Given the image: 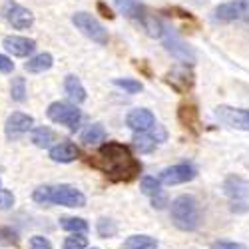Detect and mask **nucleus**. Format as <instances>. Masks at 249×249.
I'll use <instances>...</instances> for the list:
<instances>
[{
    "label": "nucleus",
    "instance_id": "33",
    "mask_svg": "<svg viewBox=\"0 0 249 249\" xmlns=\"http://www.w3.org/2000/svg\"><path fill=\"white\" fill-rule=\"evenodd\" d=\"M14 205V194L0 188V210H10Z\"/></svg>",
    "mask_w": 249,
    "mask_h": 249
},
{
    "label": "nucleus",
    "instance_id": "14",
    "mask_svg": "<svg viewBox=\"0 0 249 249\" xmlns=\"http://www.w3.org/2000/svg\"><path fill=\"white\" fill-rule=\"evenodd\" d=\"M165 82L178 92V94H185L190 92L194 86V72L188 66H178L172 72H168L165 76Z\"/></svg>",
    "mask_w": 249,
    "mask_h": 249
},
{
    "label": "nucleus",
    "instance_id": "11",
    "mask_svg": "<svg viewBox=\"0 0 249 249\" xmlns=\"http://www.w3.org/2000/svg\"><path fill=\"white\" fill-rule=\"evenodd\" d=\"M196 168L190 163H178L172 165V168H165L160 174V183L165 185H178V183H185V181H192L196 178Z\"/></svg>",
    "mask_w": 249,
    "mask_h": 249
},
{
    "label": "nucleus",
    "instance_id": "26",
    "mask_svg": "<svg viewBox=\"0 0 249 249\" xmlns=\"http://www.w3.org/2000/svg\"><path fill=\"white\" fill-rule=\"evenodd\" d=\"M114 86L122 88L126 94H140L143 90V84L140 80H134V78H116L114 80Z\"/></svg>",
    "mask_w": 249,
    "mask_h": 249
},
{
    "label": "nucleus",
    "instance_id": "38",
    "mask_svg": "<svg viewBox=\"0 0 249 249\" xmlns=\"http://www.w3.org/2000/svg\"><path fill=\"white\" fill-rule=\"evenodd\" d=\"M92 249H98V247H92Z\"/></svg>",
    "mask_w": 249,
    "mask_h": 249
},
{
    "label": "nucleus",
    "instance_id": "10",
    "mask_svg": "<svg viewBox=\"0 0 249 249\" xmlns=\"http://www.w3.org/2000/svg\"><path fill=\"white\" fill-rule=\"evenodd\" d=\"M2 18L16 30H26L34 24V14L18 2H6L2 6Z\"/></svg>",
    "mask_w": 249,
    "mask_h": 249
},
{
    "label": "nucleus",
    "instance_id": "30",
    "mask_svg": "<svg viewBox=\"0 0 249 249\" xmlns=\"http://www.w3.org/2000/svg\"><path fill=\"white\" fill-rule=\"evenodd\" d=\"M98 233L100 237H112L118 233V225L112 221V219H106V217H102L98 221Z\"/></svg>",
    "mask_w": 249,
    "mask_h": 249
},
{
    "label": "nucleus",
    "instance_id": "24",
    "mask_svg": "<svg viewBox=\"0 0 249 249\" xmlns=\"http://www.w3.org/2000/svg\"><path fill=\"white\" fill-rule=\"evenodd\" d=\"M54 140H56V136H54V132L50 128H36L32 132V142L36 143L38 148H48Z\"/></svg>",
    "mask_w": 249,
    "mask_h": 249
},
{
    "label": "nucleus",
    "instance_id": "8",
    "mask_svg": "<svg viewBox=\"0 0 249 249\" xmlns=\"http://www.w3.org/2000/svg\"><path fill=\"white\" fill-rule=\"evenodd\" d=\"M46 116L54 122V124H60V126H66L68 130L76 132L80 122H82V112L72 106V104H66V102H52L48 110H46Z\"/></svg>",
    "mask_w": 249,
    "mask_h": 249
},
{
    "label": "nucleus",
    "instance_id": "20",
    "mask_svg": "<svg viewBox=\"0 0 249 249\" xmlns=\"http://www.w3.org/2000/svg\"><path fill=\"white\" fill-rule=\"evenodd\" d=\"M52 64H54V58H52V54L42 52V54H36L34 58H30V60L26 62V64H24V68H26V72L40 74V72H46V70H50V68H52Z\"/></svg>",
    "mask_w": 249,
    "mask_h": 249
},
{
    "label": "nucleus",
    "instance_id": "29",
    "mask_svg": "<svg viewBox=\"0 0 249 249\" xmlns=\"http://www.w3.org/2000/svg\"><path fill=\"white\" fill-rule=\"evenodd\" d=\"M88 247V237L84 233H72L70 237L64 239V249H86Z\"/></svg>",
    "mask_w": 249,
    "mask_h": 249
},
{
    "label": "nucleus",
    "instance_id": "35",
    "mask_svg": "<svg viewBox=\"0 0 249 249\" xmlns=\"http://www.w3.org/2000/svg\"><path fill=\"white\" fill-rule=\"evenodd\" d=\"M12 70H14V62H12L8 56L0 54V72H2V74H8V72H12Z\"/></svg>",
    "mask_w": 249,
    "mask_h": 249
},
{
    "label": "nucleus",
    "instance_id": "31",
    "mask_svg": "<svg viewBox=\"0 0 249 249\" xmlns=\"http://www.w3.org/2000/svg\"><path fill=\"white\" fill-rule=\"evenodd\" d=\"M172 16H178V18H181L183 22H188V24H192V26H197V20H196V16L192 14V12H188V10H183V8H178V6H174V8H170L168 10Z\"/></svg>",
    "mask_w": 249,
    "mask_h": 249
},
{
    "label": "nucleus",
    "instance_id": "3",
    "mask_svg": "<svg viewBox=\"0 0 249 249\" xmlns=\"http://www.w3.org/2000/svg\"><path fill=\"white\" fill-rule=\"evenodd\" d=\"M172 221L181 231H196L199 227V203L194 196H179L170 207Z\"/></svg>",
    "mask_w": 249,
    "mask_h": 249
},
{
    "label": "nucleus",
    "instance_id": "34",
    "mask_svg": "<svg viewBox=\"0 0 249 249\" xmlns=\"http://www.w3.org/2000/svg\"><path fill=\"white\" fill-rule=\"evenodd\" d=\"M30 249H52V243L44 235H34L30 237Z\"/></svg>",
    "mask_w": 249,
    "mask_h": 249
},
{
    "label": "nucleus",
    "instance_id": "32",
    "mask_svg": "<svg viewBox=\"0 0 249 249\" xmlns=\"http://www.w3.org/2000/svg\"><path fill=\"white\" fill-rule=\"evenodd\" d=\"M0 243H6V245L18 243V233L12 227H0Z\"/></svg>",
    "mask_w": 249,
    "mask_h": 249
},
{
    "label": "nucleus",
    "instance_id": "6",
    "mask_svg": "<svg viewBox=\"0 0 249 249\" xmlns=\"http://www.w3.org/2000/svg\"><path fill=\"white\" fill-rule=\"evenodd\" d=\"M212 20L215 24L249 22V0H230L213 8Z\"/></svg>",
    "mask_w": 249,
    "mask_h": 249
},
{
    "label": "nucleus",
    "instance_id": "7",
    "mask_svg": "<svg viewBox=\"0 0 249 249\" xmlns=\"http://www.w3.org/2000/svg\"><path fill=\"white\" fill-rule=\"evenodd\" d=\"M72 22L86 38H90L92 42H96L100 46L108 44V30L104 28V24L100 22L96 16H92L88 12H76L72 16Z\"/></svg>",
    "mask_w": 249,
    "mask_h": 249
},
{
    "label": "nucleus",
    "instance_id": "25",
    "mask_svg": "<svg viewBox=\"0 0 249 249\" xmlns=\"http://www.w3.org/2000/svg\"><path fill=\"white\" fill-rule=\"evenodd\" d=\"M134 146H136L142 154H150V152L156 150L158 142H156L150 134H136V136H134Z\"/></svg>",
    "mask_w": 249,
    "mask_h": 249
},
{
    "label": "nucleus",
    "instance_id": "2",
    "mask_svg": "<svg viewBox=\"0 0 249 249\" xmlns=\"http://www.w3.org/2000/svg\"><path fill=\"white\" fill-rule=\"evenodd\" d=\"M32 199L36 203H56L64 207H84L86 205V196L80 190H76L74 185L60 183V185H40L38 190H34Z\"/></svg>",
    "mask_w": 249,
    "mask_h": 249
},
{
    "label": "nucleus",
    "instance_id": "28",
    "mask_svg": "<svg viewBox=\"0 0 249 249\" xmlns=\"http://www.w3.org/2000/svg\"><path fill=\"white\" fill-rule=\"evenodd\" d=\"M10 96L14 102H24L26 100V82L24 78H14L10 84Z\"/></svg>",
    "mask_w": 249,
    "mask_h": 249
},
{
    "label": "nucleus",
    "instance_id": "17",
    "mask_svg": "<svg viewBox=\"0 0 249 249\" xmlns=\"http://www.w3.org/2000/svg\"><path fill=\"white\" fill-rule=\"evenodd\" d=\"M32 124H34V118L32 116H28L24 112H14L6 120V126H4L6 136H12L14 138L18 134H24V132H28L32 128Z\"/></svg>",
    "mask_w": 249,
    "mask_h": 249
},
{
    "label": "nucleus",
    "instance_id": "5",
    "mask_svg": "<svg viewBox=\"0 0 249 249\" xmlns=\"http://www.w3.org/2000/svg\"><path fill=\"white\" fill-rule=\"evenodd\" d=\"M223 194L233 213L249 212V181L239 176H230L223 181Z\"/></svg>",
    "mask_w": 249,
    "mask_h": 249
},
{
    "label": "nucleus",
    "instance_id": "1",
    "mask_svg": "<svg viewBox=\"0 0 249 249\" xmlns=\"http://www.w3.org/2000/svg\"><path fill=\"white\" fill-rule=\"evenodd\" d=\"M90 163L102 170L112 181H132L142 172V163L132 156L130 148L118 142L104 143Z\"/></svg>",
    "mask_w": 249,
    "mask_h": 249
},
{
    "label": "nucleus",
    "instance_id": "22",
    "mask_svg": "<svg viewBox=\"0 0 249 249\" xmlns=\"http://www.w3.org/2000/svg\"><path fill=\"white\" fill-rule=\"evenodd\" d=\"M126 249H158V239L150 235H130L124 243Z\"/></svg>",
    "mask_w": 249,
    "mask_h": 249
},
{
    "label": "nucleus",
    "instance_id": "21",
    "mask_svg": "<svg viewBox=\"0 0 249 249\" xmlns=\"http://www.w3.org/2000/svg\"><path fill=\"white\" fill-rule=\"evenodd\" d=\"M80 140L84 142L86 146H96V143L106 140V130H104L100 124H92V126H88L84 132H82Z\"/></svg>",
    "mask_w": 249,
    "mask_h": 249
},
{
    "label": "nucleus",
    "instance_id": "39",
    "mask_svg": "<svg viewBox=\"0 0 249 249\" xmlns=\"http://www.w3.org/2000/svg\"><path fill=\"white\" fill-rule=\"evenodd\" d=\"M0 185H2V183H0Z\"/></svg>",
    "mask_w": 249,
    "mask_h": 249
},
{
    "label": "nucleus",
    "instance_id": "36",
    "mask_svg": "<svg viewBox=\"0 0 249 249\" xmlns=\"http://www.w3.org/2000/svg\"><path fill=\"white\" fill-rule=\"evenodd\" d=\"M212 249H245L241 243H233V241H215L212 245Z\"/></svg>",
    "mask_w": 249,
    "mask_h": 249
},
{
    "label": "nucleus",
    "instance_id": "4",
    "mask_svg": "<svg viewBox=\"0 0 249 249\" xmlns=\"http://www.w3.org/2000/svg\"><path fill=\"white\" fill-rule=\"evenodd\" d=\"M160 40H161L163 48L168 50L176 60L183 62L185 66H188V64H194V62H196V52H194V48H192L188 42H185V40H183L172 26H168V24H163V26H161Z\"/></svg>",
    "mask_w": 249,
    "mask_h": 249
},
{
    "label": "nucleus",
    "instance_id": "37",
    "mask_svg": "<svg viewBox=\"0 0 249 249\" xmlns=\"http://www.w3.org/2000/svg\"><path fill=\"white\" fill-rule=\"evenodd\" d=\"M98 10L102 12V16H106V18H110V20L114 18V12H112V10H110V8L106 6V2H102V0L98 2Z\"/></svg>",
    "mask_w": 249,
    "mask_h": 249
},
{
    "label": "nucleus",
    "instance_id": "27",
    "mask_svg": "<svg viewBox=\"0 0 249 249\" xmlns=\"http://www.w3.org/2000/svg\"><path fill=\"white\" fill-rule=\"evenodd\" d=\"M142 192L146 194V196H150L152 199L154 197H158V196H161V185H160V179H156V178H152V176H146V178H142Z\"/></svg>",
    "mask_w": 249,
    "mask_h": 249
},
{
    "label": "nucleus",
    "instance_id": "18",
    "mask_svg": "<svg viewBox=\"0 0 249 249\" xmlns=\"http://www.w3.org/2000/svg\"><path fill=\"white\" fill-rule=\"evenodd\" d=\"M78 148L74 146L72 142H62V143H58V146H54V148H50V158L54 160V161H60V163H70V161H74L76 158H78Z\"/></svg>",
    "mask_w": 249,
    "mask_h": 249
},
{
    "label": "nucleus",
    "instance_id": "12",
    "mask_svg": "<svg viewBox=\"0 0 249 249\" xmlns=\"http://www.w3.org/2000/svg\"><path fill=\"white\" fill-rule=\"evenodd\" d=\"M178 120L181 126L194 136L201 134V122H199V110L194 102H183L178 106Z\"/></svg>",
    "mask_w": 249,
    "mask_h": 249
},
{
    "label": "nucleus",
    "instance_id": "13",
    "mask_svg": "<svg viewBox=\"0 0 249 249\" xmlns=\"http://www.w3.org/2000/svg\"><path fill=\"white\" fill-rule=\"evenodd\" d=\"M126 126L136 134H150L156 126V116L146 108H134L126 118Z\"/></svg>",
    "mask_w": 249,
    "mask_h": 249
},
{
    "label": "nucleus",
    "instance_id": "9",
    "mask_svg": "<svg viewBox=\"0 0 249 249\" xmlns=\"http://www.w3.org/2000/svg\"><path fill=\"white\" fill-rule=\"evenodd\" d=\"M213 114L223 126L249 132V110L231 108V106H217Z\"/></svg>",
    "mask_w": 249,
    "mask_h": 249
},
{
    "label": "nucleus",
    "instance_id": "19",
    "mask_svg": "<svg viewBox=\"0 0 249 249\" xmlns=\"http://www.w3.org/2000/svg\"><path fill=\"white\" fill-rule=\"evenodd\" d=\"M64 90H66L68 98H70L74 104H82V102H86V98H88L84 84L80 82V78H76V76H72V74L66 76V80H64Z\"/></svg>",
    "mask_w": 249,
    "mask_h": 249
},
{
    "label": "nucleus",
    "instance_id": "23",
    "mask_svg": "<svg viewBox=\"0 0 249 249\" xmlns=\"http://www.w3.org/2000/svg\"><path fill=\"white\" fill-rule=\"evenodd\" d=\"M60 227L66 231H72V233H84L88 231V223L86 219L82 217H62L60 219Z\"/></svg>",
    "mask_w": 249,
    "mask_h": 249
},
{
    "label": "nucleus",
    "instance_id": "16",
    "mask_svg": "<svg viewBox=\"0 0 249 249\" xmlns=\"http://www.w3.org/2000/svg\"><path fill=\"white\" fill-rule=\"evenodd\" d=\"M2 46H4L10 54L24 58V56H28V54L34 52L36 42H34L32 38H24V36H6V38L2 40Z\"/></svg>",
    "mask_w": 249,
    "mask_h": 249
},
{
    "label": "nucleus",
    "instance_id": "15",
    "mask_svg": "<svg viewBox=\"0 0 249 249\" xmlns=\"http://www.w3.org/2000/svg\"><path fill=\"white\" fill-rule=\"evenodd\" d=\"M112 2H114V6L118 8L120 14H124L130 20H136V22H140V24L146 22V18L150 16L146 12V8H143V4H140L138 0H112Z\"/></svg>",
    "mask_w": 249,
    "mask_h": 249
}]
</instances>
